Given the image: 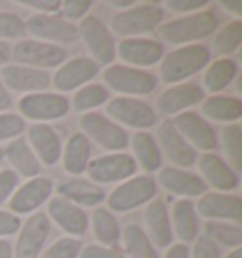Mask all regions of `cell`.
<instances>
[{
	"instance_id": "40",
	"label": "cell",
	"mask_w": 242,
	"mask_h": 258,
	"mask_svg": "<svg viewBox=\"0 0 242 258\" xmlns=\"http://www.w3.org/2000/svg\"><path fill=\"white\" fill-rule=\"evenodd\" d=\"M81 250L80 239L74 237H61L49 245L46 250H42L38 258H78Z\"/></svg>"
},
{
	"instance_id": "42",
	"label": "cell",
	"mask_w": 242,
	"mask_h": 258,
	"mask_svg": "<svg viewBox=\"0 0 242 258\" xmlns=\"http://www.w3.org/2000/svg\"><path fill=\"white\" fill-rule=\"evenodd\" d=\"M27 131V121L16 112H0V143L14 141Z\"/></svg>"
},
{
	"instance_id": "26",
	"label": "cell",
	"mask_w": 242,
	"mask_h": 258,
	"mask_svg": "<svg viewBox=\"0 0 242 258\" xmlns=\"http://www.w3.org/2000/svg\"><path fill=\"white\" fill-rule=\"evenodd\" d=\"M144 226V234L148 235V239L152 241L154 247L169 249L170 245H172L174 234H172L169 207H167L165 200H152L146 205Z\"/></svg>"
},
{
	"instance_id": "11",
	"label": "cell",
	"mask_w": 242,
	"mask_h": 258,
	"mask_svg": "<svg viewBox=\"0 0 242 258\" xmlns=\"http://www.w3.org/2000/svg\"><path fill=\"white\" fill-rule=\"evenodd\" d=\"M25 31L40 42H48L53 46H70L80 40L78 25L68 23L59 14H34L25 21Z\"/></svg>"
},
{
	"instance_id": "38",
	"label": "cell",
	"mask_w": 242,
	"mask_h": 258,
	"mask_svg": "<svg viewBox=\"0 0 242 258\" xmlns=\"http://www.w3.org/2000/svg\"><path fill=\"white\" fill-rule=\"evenodd\" d=\"M202 232L216 247H227V249H238L242 245V228L231 222H204Z\"/></svg>"
},
{
	"instance_id": "6",
	"label": "cell",
	"mask_w": 242,
	"mask_h": 258,
	"mask_svg": "<svg viewBox=\"0 0 242 258\" xmlns=\"http://www.w3.org/2000/svg\"><path fill=\"white\" fill-rule=\"evenodd\" d=\"M78 38L83 42L89 59L98 67H110L115 59V40L104 21L97 16H87L78 25Z\"/></svg>"
},
{
	"instance_id": "12",
	"label": "cell",
	"mask_w": 242,
	"mask_h": 258,
	"mask_svg": "<svg viewBox=\"0 0 242 258\" xmlns=\"http://www.w3.org/2000/svg\"><path fill=\"white\" fill-rule=\"evenodd\" d=\"M66 49L40 40H19L12 48V59L17 64L33 69H59L66 61Z\"/></svg>"
},
{
	"instance_id": "35",
	"label": "cell",
	"mask_w": 242,
	"mask_h": 258,
	"mask_svg": "<svg viewBox=\"0 0 242 258\" xmlns=\"http://www.w3.org/2000/svg\"><path fill=\"white\" fill-rule=\"evenodd\" d=\"M123 254L127 258H159L155 247L144 234V228L137 224H127L121 232Z\"/></svg>"
},
{
	"instance_id": "43",
	"label": "cell",
	"mask_w": 242,
	"mask_h": 258,
	"mask_svg": "<svg viewBox=\"0 0 242 258\" xmlns=\"http://www.w3.org/2000/svg\"><path fill=\"white\" fill-rule=\"evenodd\" d=\"M91 8H93L91 0H65V2H61L59 17H63L68 23L76 25V21H81L89 16Z\"/></svg>"
},
{
	"instance_id": "50",
	"label": "cell",
	"mask_w": 242,
	"mask_h": 258,
	"mask_svg": "<svg viewBox=\"0 0 242 258\" xmlns=\"http://www.w3.org/2000/svg\"><path fill=\"white\" fill-rule=\"evenodd\" d=\"M165 258H189V247L184 243H176V245H170L167 249Z\"/></svg>"
},
{
	"instance_id": "55",
	"label": "cell",
	"mask_w": 242,
	"mask_h": 258,
	"mask_svg": "<svg viewBox=\"0 0 242 258\" xmlns=\"http://www.w3.org/2000/svg\"><path fill=\"white\" fill-rule=\"evenodd\" d=\"M135 4H137L135 0H112V2H110V6L117 8L119 12H123V10H129L131 6H135Z\"/></svg>"
},
{
	"instance_id": "36",
	"label": "cell",
	"mask_w": 242,
	"mask_h": 258,
	"mask_svg": "<svg viewBox=\"0 0 242 258\" xmlns=\"http://www.w3.org/2000/svg\"><path fill=\"white\" fill-rule=\"evenodd\" d=\"M242 44V21L240 19H233L227 25H223L221 29L214 32L212 38V49L219 57H229L233 55L236 49L240 48Z\"/></svg>"
},
{
	"instance_id": "23",
	"label": "cell",
	"mask_w": 242,
	"mask_h": 258,
	"mask_svg": "<svg viewBox=\"0 0 242 258\" xmlns=\"http://www.w3.org/2000/svg\"><path fill=\"white\" fill-rule=\"evenodd\" d=\"M48 218L53 220L66 235L78 239L87 234L89 230V215L85 209H81L74 203L66 202L59 196H51L48 202Z\"/></svg>"
},
{
	"instance_id": "17",
	"label": "cell",
	"mask_w": 242,
	"mask_h": 258,
	"mask_svg": "<svg viewBox=\"0 0 242 258\" xmlns=\"http://www.w3.org/2000/svg\"><path fill=\"white\" fill-rule=\"evenodd\" d=\"M154 139L159 146L161 156L172 163V167L189 169L197 163V152L187 145L186 139L178 133L170 120H163L157 125V135Z\"/></svg>"
},
{
	"instance_id": "31",
	"label": "cell",
	"mask_w": 242,
	"mask_h": 258,
	"mask_svg": "<svg viewBox=\"0 0 242 258\" xmlns=\"http://www.w3.org/2000/svg\"><path fill=\"white\" fill-rule=\"evenodd\" d=\"M201 116L204 120L219 123H238L242 118V101L233 95H210L201 103Z\"/></svg>"
},
{
	"instance_id": "1",
	"label": "cell",
	"mask_w": 242,
	"mask_h": 258,
	"mask_svg": "<svg viewBox=\"0 0 242 258\" xmlns=\"http://www.w3.org/2000/svg\"><path fill=\"white\" fill-rule=\"evenodd\" d=\"M218 14L214 10L204 8L195 14H187L178 19H170L163 23L157 31L161 44L170 46H187V44H197V40H204L218 31Z\"/></svg>"
},
{
	"instance_id": "30",
	"label": "cell",
	"mask_w": 242,
	"mask_h": 258,
	"mask_svg": "<svg viewBox=\"0 0 242 258\" xmlns=\"http://www.w3.org/2000/svg\"><path fill=\"white\" fill-rule=\"evenodd\" d=\"M61 160H63V167L68 175H72V177L85 175L89 161H91V141L81 131L72 133L63 146Z\"/></svg>"
},
{
	"instance_id": "27",
	"label": "cell",
	"mask_w": 242,
	"mask_h": 258,
	"mask_svg": "<svg viewBox=\"0 0 242 258\" xmlns=\"http://www.w3.org/2000/svg\"><path fill=\"white\" fill-rule=\"evenodd\" d=\"M57 196L78 207H98L106 200V194L100 186L89 182L87 178L70 177L57 184Z\"/></svg>"
},
{
	"instance_id": "49",
	"label": "cell",
	"mask_w": 242,
	"mask_h": 258,
	"mask_svg": "<svg viewBox=\"0 0 242 258\" xmlns=\"http://www.w3.org/2000/svg\"><path fill=\"white\" fill-rule=\"evenodd\" d=\"M25 8L36 10L38 14H59L61 0H19Z\"/></svg>"
},
{
	"instance_id": "8",
	"label": "cell",
	"mask_w": 242,
	"mask_h": 258,
	"mask_svg": "<svg viewBox=\"0 0 242 258\" xmlns=\"http://www.w3.org/2000/svg\"><path fill=\"white\" fill-rule=\"evenodd\" d=\"M106 116L121 127L146 131L157 123L154 106L135 97H113L106 103Z\"/></svg>"
},
{
	"instance_id": "24",
	"label": "cell",
	"mask_w": 242,
	"mask_h": 258,
	"mask_svg": "<svg viewBox=\"0 0 242 258\" xmlns=\"http://www.w3.org/2000/svg\"><path fill=\"white\" fill-rule=\"evenodd\" d=\"M157 184L165 188L169 194L178 196L180 200H191V198H201L202 194H206L208 186L204 184L197 173H191L187 169L180 167H161L157 173Z\"/></svg>"
},
{
	"instance_id": "7",
	"label": "cell",
	"mask_w": 242,
	"mask_h": 258,
	"mask_svg": "<svg viewBox=\"0 0 242 258\" xmlns=\"http://www.w3.org/2000/svg\"><path fill=\"white\" fill-rule=\"evenodd\" d=\"M19 116L34 123H48L65 118L70 112V99L57 91H40L23 95L17 103Z\"/></svg>"
},
{
	"instance_id": "53",
	"label": "cell",
	"mask_w": 242,
	"mask_h": 258,
	"mask_svg": "<svg viewBox=\"0 0 242 258\" xmlns=\"http://www.w3.org/2000/svg\"><path fill=\"white\" fill-rule=\"evenodd\" d=\"M12 59V48H10L6 42H0V67L10 63Z\"/></svg>"
},
{
	"instance_id": "48",
	"label": "cell",
	"mask_w": 242,
	"mask_h": 258,
	"mask_svg": "<svg viewBox=\"0 0 242 258\" xmlns=\"http://www.w3.org/2000/svg\"><path fill=\"white\" fill-rule=\"evenodd\" d=\"M21 218L14 215L12 211L0 209V239H6L10 235H16L21 228Z\"/></svg>"
},
{
	"instance_id": "15",
	"label": "cell",
	"mask_w": 242,
	"mask_h": 258,
	"mask_svg": "<svg viewBox=\"0 0 242 258\" xmlns=\"http://www.w3.org/2000/svg\"><path fill=\"white\" fill-rule=\"evenodd\" d=\"M202 101H204V89L195 82H184L165 89L157 97L154 110L157 118L163 116L165 120H170L178 114L187 112L191 106L199 105Z\"/></svg>"
},
{
	"instance_id": "37",
	"label": "cell",
	"mask_w": 242,
	"mask_h": 258,
	"mask_svg": "<svg viewBox=\"0 0 242 258\" xmlns=\"http://www.w3.org/2000/svg\"><path fill=\"white\" fill-rule=\"evenodd\" d=\"M108 101H110V91L102 84H87L83 88L76 89L74 99L70 101V106L76 112L87 114L95 112V108L106 105Z\"/></svg>"
},
{
	"instance_id": "34",
	"label": "cell",
	"mask_w": 242,
	"mask_h": 258,
	"mask_svg": "<svg viewBox=\"0 0 242 258\" xmlns=\"http://www.w3.org/2000/svg\"><path fill=\"white\" fill-rule=\"evenodd\" d=\"M89 224L93 228V235L98 245L102 247H115L121 239V226L117 217L106 207H95L89 218Z\"/></svg>"
},
{
	"instance_id": "47",
	"label": "cell",
	"mask_w": 242,
	"mask_h": 258,
	"mask_svg": "<svg viewBox=\"0 0 242 258\" xmlns=\"http://www.w3.org/2000/svg\"><path fill=\"white\" fill-rule=\"evenodd\" d=\"M189 258H219V247H216L206 235H199L189 250Z\"/></svg>"
},
{
	"instance_id": "41",
	"label": "cell",
	"mask_w": 242,
	"mask_h": 258,
	"mask_svg": "<svg viewBox=\"0 0 242 258\" xmlns=\"http://www.w3.org/2000/svg\"><path fill=\"white\" fill-rule=\"evenodd\" d=\"M25 31V21L17 14L0 12V42L4 40H21Z\"/></svg>"
},
{
	"instance_id": "20",
	"label": "cell",
	"mask_w": 242,
	"mask_h": 258,
	"mask_svg": "<svg viewBox=\"0 0 242 258\" xmlns=\"http://www.w3.org/2000/svg\"><path fill=\"white\" fill-rule=\"evenodd\" d=\"M98 71H100V67L95 61H91L89 57H74V59H66L65 63L57 69L51 82H53L57 93L63 95V93L76 91V89L91 84Z\"/></svg>"
},
{
	"instance_id": "28",
	"label": "cell",
	"mask_w": 242,
	"mask_h": 258,
	"mask_svg": "<svg viewBox=\"0 0 242 258\" xmlns=\"http://www.w3.org/2000/svg\"><path fill=\"white\" fill-rule=\"evenodd\" d=\"M4 160L10 163V169L16 173L17 177L34 178L40 177L42 163L34 156L33 148L29 146L27 139L17 137L10 141L8 146L4 148Z\"/></svg>"
},
{
	"instance_id": "2",
	"label": "cell",
	"mask_w": 242,
	"mask_h": 258,
	"mask_svg": "<svg viewBox=\"0 0 242 258\" xmlns=\"http://www.w3.org/2000/svg\"><path fill=\"white\" fill-rule=\"evenodd\" d=\"M210 61H212L210 48L201 42L180 46L163 55L161 63H159V78L157 80L170 84V86L184 84L197 73L204 71Z\"/></svg>"
},
{
	"instance_id": "22",
	"label": "cell",
	"mask_w": 242,
	"mask_h": 258,
	"mask_svg": "<svg viewBox=\"0 0 242 258\" xmlns=\"http://www.w3.org/2000/svg\"><path fill=\"white\" fill-rule=\"evenodd\" d=\"M197 165H199V173H201L199 177L204 180V184L212 186L218 192L231 194L240 184L238 173L216 152L201 154L197 158Z\"/></svg>"
},
{
	"instance_id": "10",
	"label": "cell",
	"mask_w": 242,
	"mask_h": 258,
	"mask_svg": "<svg viewBox=\"0 0 242 258\" xmlns=\"http://www.w3.org/2000/svg\"><path fill=\"white\" fill-rule=\"evenodd\" d=\"M137 161L127 152H108L97 156L89 161L87 165V180L93 184H113L123 182L127 178L137 175Z\"/></svg>"
},
{
	"instance_id": "52",
	"label": "cell",
	"mask_w": 242,
	"mask_h": 258,
	"mask_svg": "<svg viewBox=\"0 0 242 258\" xmlns=\"http://www.w3.org/2000/svg\"><path fill=\"white\" fill-rule=\"evenodd\" d=\"M219 6L225 10V12H229V14H233V16H236V17L242 16V2L240 0H234V2H231V0H221V2H219Z\"/></svg>"
},
{
	"instance_id": "45",
	"label": "cell",
	"mask_w": 242,
	"mask_h": 258,
	"mask_svg": "<svg viewBox=\"0 0 242 258\" xmlns=\"http://www.w3.org/2000/svg\"><path fill=\"white\" fill-rule=\"evenodd\" d=\"M78 258H127V256L123 254V250L115 249V247H102L98 243H93V245L81 247L80 256Z\"/></svg>"
},
{
	"instance_id": "21",
	"label": "cell",
	"mask_w": 242,
	"mask_h": 258,
	"mask_svg": "<svg viewBox=\"0 0 242 258\" xmlns=\"http://www.w3.org/2000/svg\"><path fill=\"white\" fill-rule=\"evenodd\" d=\"M115 55L121 57L123 64L135 67V69H148L161 63L165 55V46L159 40L152 38H123L115 44Z\"/></svg>"
},
{
	"instance_id": "56",
	"label": "cell",
	"mask_w": 242,
	"mask_h": 258,
	"mask_svg": "<svg viewBox=\"0 0 242 258\" xmlns=\"http://www.w3.org/2000/svg\"><path fill=\"white\" fill-rule=\"evenodd\" d=\"M225 258H242V247H238V249H231L229 252H227Z\"/></svg>"
},
{
	"instance_id": "33",
	"label": "cell",
	"mask_w": 242,
	"mask_h": 258,
	"mask_svg": "<svg viewBox=\"0 0 242 258\" xmlns=\"http://www.w3.org/2000/svg\"><path fill=\"white\" fill-rule=\"evenodd\" d=\"M129 143L131 148H133V154H135L133 160L146 171V175H152V173L161 169L163 156L159 152V146L155 143V139L148 131H137L129 139Z\"/></svg>"
},
{
	"instance_id": "46",
	"label": "cell",
	"mask_w": 242,
	"mask_h": 258,
	"mask_svg": "<svg viewBox=\"0 0 242 258\" xmlns=\"http://www.w3.org/2000/svg\"><path fill=\"white\" fill-rule=\"evenodd\" d=\"M19 186V177L12 169H0V207L12 198Z\"/></svg>"
},
{
	"instance_id": "4",
	"label": "cell",
	"mask_w": 242,
	"mask_h": 258,
	"mask_svg": "<svg viewBox=\"0 0 242 258\" xmlns=\"http://www.w3.org/2000/svg\"><path fill=\"white\" fill-rule=\"evenodd\" d=\"M104 78V88L110 91H115L117 97H146L154 93L157 88V76L152 74L150 71H142V69H135V67H127V64H110L106 67L102 73Z\"/></svg>"
},
{
	"instance_id": "39",
	"label": "cell",
	"mask_w": 242,
	"mask_h": 258,
	"mask_svg": "<svg viewBox=\"0 0 242 258\" xmlns=\"http://www.w3.org/2000/svg\"><path fill=\"white\" fill-rule=\"evenodd\" d=\"M221 148L227 163L236 173L242 169V127L240 123H229L221 129Z\"/></svg>"
},
{
	"instance_id": "29",
	"label": "cell",
	"mask_w": 242,
	"mask_h": 258,
	"mask_svg": "<svg viewBox=\"0 0 242 258\" xmlns=\"http://www.w3.org/2000/svg\"><path fill=\"white\" fill-rule=\"evenodd\" d=\"M169 215L172 234L180 237V243H195V239L201 235V224L195 211V203L191 200H178L172 205V211H169Z\"/></svg>"
},
{
	"instance_id": "32",
	"label": "cell",
	"mask_w": 242,
	"mask_h": 258,
	"mask_svg": "<svg viewBox=\"0 0 242 258\" xmlns=\"http://www.w3.org/2000/svg\"><path fill=\"white\" fill-rule=\"evenodd\" d=\"M238 74V64L231 57H218L210 61L204 69L202 76V89L210 91L212 95H219L223 89H227Z\"/></svg>"
},
{
	"instance_id": "51",
	"label": "cell",
	"mask_w": 242,
	"mask_h": 258,
	"mask_svg": "<svg viewBox=\"0 0 242 258\" xmlns=\"http://www.w3.org/2000/svg\"><path fill=\"white\" fill-rule=\"evenodd\" d=\"M12 106H14V99H12L10 91L4 88V84L0 80V112H10Z\"/></svg>"
},
{
	"instance_id": "18",
	"label": "cell",
	"mask_w": 242,
	"mask_h": 258,
	"mask_svg": "<svg viewBox=\"0 0 242 258\" xmlns=\"http://www.w3.org/2000/svg\"><path fill=\"white\" fill-rule=\"evenodd\" d=\"M53 196V180L48 177L29 178L25 184L17 186L16 192L8 200L10 211L21 217V215H33L40 209L44 203H48Z\"/></svg>"
},
{
	"instance_id": "19",
	"label": "cell",
	"mask_w": 242,
	"mask_h": 258,
	"mask_svg": "<svg viewBox=\"0 0 242 258\" xmlns=\"http://www.w3.org/2000/svg\"><path fill=\"white\" fill-rule=\"evenodd\" d=\"M0 80L8 91H17V93H40L48 91L51 86V76L48 71L25 67V64L8 63L0 69Z\"/></svg>"
},
{
	"instance_id": "13",
	"label": "cell",
	"mask_w": 242,
	"mask_h": 258,
	"mask_svg": "<svg viewBox=\"0 0 242 258\" xmlns=\"http://www.w3.org/2000/svg\"><path fill=\"white\" fill-rule=\"evenodd\" d=\"M170 121L195 152L201 150L204 154L216 150L218 133H216V129L212 127V123L208 120H204L201 114L187 110V112H182L174 116V118H170Z\"/></svg>"
},
{
	"instance_id": "9",
	"label": "cell",
	"mask_w": 242,
	"mask_h": 258,
	"mask_svg": "<svg viewBox=\"0 0 242 258\" xmlns=\"http://www.w3.org/2000/svg\"><path fill=\"white\" fill-rule=\"evenodd\" d=\"M81 133L108 152H123L129 146L127 131L102 112H87L80 120Z\"/></svg>"
},
{
	"instance_id": "16",
	"label": "cell",
	"mask_w": 242,
	"mask_h": 258,
	"mask_svg": "<svg viewBox=\"0 0 242 258\" xmlns=\"http://www.w3.org/2000/svg\"><path fill=\"white\" fill-rule=\"evenodd\" d=\"M197 217L204 220L219 222L227 220L231 224L242 222V200L238 194H223V192H206L195 203Z\"/></svg>"
},
{
	"instance_id": "54",
	"label": "cell",
	"mask_w": 242,
	"mask_h": 258,
	"mask_svg": "<svg viewBox=\"0 0 242 258\" xmlns=\"http://www.w3.org/2000/svg\"><path fill=\"white\" fill-rule=\"evenodd\" d=\"M0 258H14V245L8 239H0Z\"/></svg>"
},
{
	"instance_id": "25",
	"label": "cell",
	"mask_w": 242,
	"mask_h": 258,
	"mask_svg": "<svg viewBox=\"0 0 242 258\" xmlns=\"http://www.w3.org/2000/svg\"><path fill=\"white\" fill-rule=\"evenodd\" d=\"M27 143L42 165L53 167L61 160L63 145L57 131L48 123H33L27 129Z\"/></svg>"
},
{
	"instance_id": "3",
	"label": "cell",
	"mask_w": 242,
	"mask_h": 258,
	"mask_svg": "<svg viewBox=\"0 0 242 258\" xmlns=\"http://www.w3.org/2000/svg\"><path fill=\"white\" fill-rule=\"evenodd\" d=\"M165 19V10L157 2H140L129 10L117 12L110 19V32L123 38H144V34L157 31Z\"/></svg>"
},
{
	"instance_id": "5",
	"label": "cell",
	"mask_w": 242,
	"mask_h": 258,
	"mask_svg": "<svg viewBox=\"0 0 242 258\" xmlns=\"http://www.w3.org/2000/svg\"><path fill=\"white\" fill-rule=\"evenodd\" d=\"M157 194V182L152 175H135L113 188L106 198V209L115 213H129L148 205Z\"/></svg>"
},
{
	"instance_id": "14",
	"label": "cell",
	"mask_w": 242,
	"mask_h": 258,
	"mask_svg": "<svg viewBox=\"0 0 242 258\" xmlns=\"http://www.w3.org/2000/svg\"><path fill=\"white\" fill-rule=\"evenodd\" d=\"M49 232H51V220L44 211L29 215V218L21 222V228L17 232L14 258H38L48 241Z\"/></svg>"
},
{
	"instance_id": "57",
	"label": "cell",
	"mask_w": 242,
	"mask_h": 258,
	"mask_svg": "<svg viewBox=\"0 0 242 258\" xmlns=\"http://www.w3.org/2000/svg\"><path fill=\"white\" fill-rule=\"evenodd\" d=\"M4 163V148H0V165Z\"/></svg>"
},
{
	"instance_id": "44",
	"label": "cell",
	"mask_w": 242,
	"mask_h": 258,
	"mask_svg": "<svg viewBox=\"0 0 242 258\" xmlns=\"http://www.w3.org/2000/svg\"><path fill=\"white\" fill-rule=\"evenodd\" d=\"M208 0H167L163 4V10L172 12V14H195V12H201V10L208 8Z\"/></svg>"
}]
</instances>
